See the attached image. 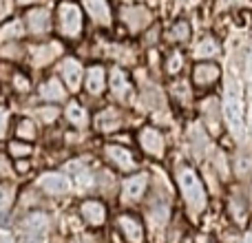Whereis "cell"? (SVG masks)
Masks as SVG:
<instances>
[{
    "label": "cell",
    "instance_id": "obj_1",
    "mask_svg": "<svg viewBox=\"0 0 252 243\" xmlns=\"http://www.w3.org/2000/svg\"><path fill=\"white\" fill-rule=\"evenodd\" d=\"M175 182H177L179 195H182L186 210L190 214H201L208 208V192L201 182V177L197 175V170L188 164H177L175 168Z\"/></svg>",
    "mask_w": 252,
    "mask_h": 243
},
{
    "label": "cell",
    "instance_id": "obj_2",
    "mask_svg": "<svg viewBox=\"0 0 252 243\" xmlns=\"http://www.w3.org/2000/svg\"><path fill=\"white\" fill-rule=\"evenodd\" d=\"M58 20H60V31L66 38H75L82 31V11L73 2H62L58 9Z\"/></svg>",
    "mask_w": 252,
    "mask_h": 243
},
{
    "label": "cell",
    "instance_id": "obj_3",
    "mask_svg": "<svg viewBox=\"0 0 252 243\" xmlns=\"http://www.w3.org/2000/svg\"><path fill=\"white\" fill-rule=\"evenodd\" d=\"M49 232V217L42 213H33L25 219L22 223V235H25L27 243H42L47 239Z\"/></svg>",
    "mask_w": 252,
    "mask_h": 243
},
{
    "label": "cell",
    "instance_id": "obj_4",
    "mask_svg": "<svg viewBox=\"0 0 252 243\" xmlns=\"http://www.w3.org/2000/svg\"><path fill=\"white\" fill-rule=\"evenodd\" d=\"M219 78H221V69H219V64H215V62H199V64H195V69H192V82L199 89L215 87V84L219 82Z\"/></svg>",
    "mask_w": 252,
    "mask_h": 243
},
{
    "label": "cell",
    "instance_id": "obj_5",
    "mask_svg": "<svg viewBox=\"0 0 252 243\" xmlns=\"http://www.w3.org/2000/svg\"><path fill=\"white\" fill-rule=\"evenodd\" d=\"M139 146L151 157H161L166 151V139H164V135H161V130L153 128V126H146V128H142V133H139Z\"/></svg>",
    "mask_w": 252,
    "mask_h": 243
},
{
    "label": "cell",
    "instance_id": "obj_6",
    "mask_svg": "<svg viewBox=\"0 0 252 243\" xmlns=\"http://www.w3.org/2000/svg\"><path fill=\"white\" fill-rule=\"evenodd\" d=\"M146 186H148V175L139 173V175H133L124 182L122 186V201L124 204H135L144 197L146 192Z\"/></svg>",
    "mask_w": 252,
    "mask_h": 243
},
{
    "label": "cell",
    "instance_id": "obj_7",
    "mask_svg": "<svg viewBox=\"0 0 252 243\" xmlns=\"http://www.w3.org/2000/svg\"><path fill=\"white\" fill-rule=\"evenodd\" d=\"M118 226L128 243H144V226L137 217H133V214H122V217L118 219Z\"/></svg>",
    "mask_w": 252,
    "mask_h": 243
},
{
    "label": "cell",
    "instance_id": "obj_8",
    "mask_svg": "<svg viewBox=\"0 0 252 243\" xmlns=\"http://www.w3.org/2000/svg\"><path fill=\"white\" fill-rule=\"evenodd\" d=\"M106 157H109V161L115 166V168L124 170V173H130V170H135V157L133 152L128 151V148L124 146H106Z\"/></svg>",
    "mask_w": 252,
    "mask_h": 243
},
{
    "label": "cell",
    "instance_id": "obj_9",
    "mask_svg": "<svg viewBox=\"0 0 252 243\" xmlns=\"http://www.w3.org/2000/svg\"><path fill=\"white\" fill-rule=\"evenodd\" d=\"M84 9L97 25H111V7L106 0H84Z\"/></svg>",
    "mask_w": 252,
    "mask_h": 243
},
{
    "label": "cell",
    "instance_id": "obj_10",
    "mask_svg": "<svg viewBox=\"0 0 252 243\" xmlns=\"http://www.w3.org/2000/svg\"><path fill=\"white\" fill-rule=\"evenodd\" d=\"M62 78L69 84L71 91H78L80 84H82V64L78 60H73V58L64 60V64H62Z\"/></svg>",
    "mask_w": 252,
    "mask_h": 243
},
{
    "label": "cell",
    "instance_id": "obj_11",
    "mask_svg": "<svg viewBox=\"0 0 252 243\" xmlns=\"http://www.w3.org/2000/svg\"><path fill=\"white\" fill-rule=\"evenodd\" d=\"M122 18H124V22H126V25H128L133 31H142L144 27L151 22V13H148V9H144V7L124 9Z\"/></svg>",
    "mask_w": 252,
    "mask_h": 243
},
{
    "label": "cell",
    "instance_id": "obj_12",
    "mask_svg": "<svg viewBox=\"0 0 252 243\" xmlns=\"http://www.w3.org/2000/svg\"><path fill=\"white\" fill-rule=\"evenodd\" d=\"M40 188H44V190L51 192V195H64L71 186H69V179H66L64 175L51 173V175L40 177Z\"/></svg>",
    "mask_w": 252,
    "mask_h": 243
},
{
    "label": "cell",
    "instance_id": "obj_13",
    "mask_svg": "<svg viewBox=\"0 0 252 243\" xmlns=\"http://www.w3.org/2000/svg\"><path fill=\"white\" fill-rule=\"evenodd\" d=\"M82 217L87 219L89 226H102L106 219V208L100 201H84L82 204Z\"/></svg>",
    "mask_w": 252,
    "mask_h": 243
},
{
    "label": "cell",
    "instance_id": "obj_14",
    "mask_svg": "<svg viewBox=\"0 0 252 243\" xmlns=\"http://www.w3.org/2000/svg\"><path fill=\"white\" fill-rule=\"evenodd\" d=\"M226 120L230 124V128L235 133H241V106H239V97L235 93H228V100H226Z\"/></svg>",
    "mask_w": 252,
    "mask_h": 243
},
{
    "label": "cell",
    "instance_id": "obj_15",
    "mask_svg": "<svg viewBox=\"0 0 252 243\" xmlns=\"http://www.w3.org/2000/svg\"><path fill=\"white\" fill-rule=\"evenodd\" d=\"M111 91H113L115 97H128L130 95V82L126 78L124 71L120 69H113L111 71Z\"/></svg>",
    "mask_w": 252,
    "mask_h": 243
},
{
    "label": "cell",
    "instance_id": "obj_16",
    "mask_svg": "<svg viewBox=\"0 0 252 243\" xmlns=\"http://www.w3.org/2000/svg\"><path fill=\"white\" fill-rule=\"evenodd\" d=\"M120 126H122V115H120V111L106 109L97 115V128L104 130V133H111V130L120 128Z\"/></svg>",
    "mask_w": 252,
    "mask_h": 243
},
{
    "label": "cell",
    "instance_id": "obj_17",
    "mask_svg": "<svg viewBox=\"0 0 252 243\" xmlns=\"http://www.w3.org/2000/svg\"><path fill=\"white\" fill-rule=\"evenodd\" d=\"M104 69L102 66H91V69L87 71V91L93 93V95H100L102 91H104Z\"/></svg>",
    "mask_w": 252,
    "mask_h": 243
},
{
    "label": "cell",
    "instance_id": "obj_18",
    "mask_svg": "<svg viewBox=\"0 0 252 243\" xmlns=\"http://www.w3.org/2000/svg\"><path fill=\"white\" fill-rule=\"evenodd\" d=\"M27 22H29V29L33 33H44L49 29V22H51V16L44 9H35V11H29L27 16Z\"/></svg>",
    "mask_w": 252,
    "mask_h": 243
},
{
    "label": "cell",
    "instance_id": "obj_19",
    "mask_svg": "<svg viewBox=\"0 0 252 243\" xmlns=\"http://www.w3.org/2000/svg\"><path fill=\"white\" fill-rule=\"evenodd\" d=\"M60 51H62V47H60L58 42L42 44V47H35V49H33V62H35L38 66H42V64H47V62H51Z\"/></svg>",
    "mask_w": 252,
    "mask_h": 243
},
{
    "label": "cell",
    "instance_id": "obj_20",
    "mask_svg": "<svg viewBox=\"0 0 252 243\" xmlns=\"http://www.w3.org/2000/svg\"><path fill=\"white\" fill-rule=\"evenodd\" d=\"M40 95L44 97V100L49 102H56V100H62L64 97V87H62L58 80H47V82L42 84V89H40Z\"/></svg>",
    "mask_w": 252,
    "mask_h": 243
},
{
    "label": "cell",
    "instance_id": "obj_21",
    "mask_svg": "<svg viewBox=\"0 0 252 243\" xmlns=\"http://www.w3.org/2000/svg\"><path fill=\"white\" fill-rule=\"evenodd\" d=\"M188 38H190V25H188L186 20H179L173 25V29L168 31V40L175 44H184L188 42Z\"/></svg>",
    "mask_w": 252,
    "mask_h": 243
},
{
    "label": "cell",
    "instance_id": "obj_22",
    "mask_svg": "<svg viewBox=\"0 0 252 243\" xmlns=\"http://www.w3.org/2000/svg\"><path fill=\"white\" fill-rule=\"evenodd\" d=\"M217 53H219V44H217L215 38H204L195 49V56L201 58V60H206V58H215Z\"/></svg>",
    "mask_w": 252,
    "mask_h": 243
},
{
    "label": "cell",
    "instance_id": "obj_23",
    "mask_svg": "<svg viewBox=\"0 0 252 243\" xmlns=\"http://www.w3.org/2000/svg\"><path fill=\"white\" fill-rule=\"evenodd\" d=\"M66 118L73 126H78V128H82V126H87V111L82 109L80 104H69V109H66Z\"/></svg>",
    "mask_w": 252,
    "mask_h": 243
},
{
    "label": "cell",
    "instance_id": "obj_24",
    "mask_svg": "<svg viewBox=\"0 0 252 243\" xmlns=\"http://www.w3.org/2000/svg\"><path fill=\"white\" fill-rule=\"evenodd\" d=\"M184 66V53L182 51H170L166 58V73L168 75H177Z\"/></svg>",
    "mask_w": 252,
    "mask_h": 243
},
{
    "label": "cell",
    "instance_id": "obj_25",
    "mask_svg": "<svg viewBox=\"0 0 252 243\" xmlns=\"http://www.w3.org/2000/svg\"><path fill=\"white\" fill-rule=\"evenodd\" d=\"M22 33L20 29V22H9L7 27H2L0 29V40H9V38H18V35Z\"/></svg>",
    "mask_w": 252,
    "mask_h": 243
},
{
    "label": "cell",
    "instance_id": "obj_26",
    "mask_svg": "<svg viewBox=\"0 0 252 243\" xmlns=\"http://www.w3.org/2000/svg\"><path fill=\"white\" fill-rule=\"evenodd\" d=\"M9 148H11V152L16 157H25V155H29V152H31L29 144H20V142H11V146H9Z\"/></svg>",
    "mask_w": 252,
    "mask_h": 243
},
{
    "label": "cell",
    "instance_id": "obj_27",
    "mask_svg": "<svg viewBox=\"0 0 252 243\" xmlns=\"http://www.w3.org/2000/svg\"><path fill=\"white\" fill-rule=\"evenodd\" d=\"M18 133H20L22 137H27V139H29V137H33V133H35V128H33V122L25 120V122H22V124H20V128H18Z\"/></svg>",
    "mask_w": 252,
    "mask_h": 243
},
{
    "label": "cell",
    "instance_id": "obj_28",
    "mask_svg": "<svg viewBox=\"0 0 252 243\" xmlns=\"http://www.w3.org/2000/svg\"><path fill=\"white\" fill-rule=\"evenodd\" d=\"M9 201H11V190H9V188H0V213L7 210Z\"/></svg>",
    "mask_w": 252,
    "mask_h": 243
},
{
    "label": "cell",
    "instance_id": "obj_29",
    "mask_svg": "<svg viewBox=\"0 0 252 243\" xmlns=\"http://www.w3.org/2000/svg\"><path fill=\"white\" fill-rule=\"evenodd\" d=\"M38 115L44 122H53V120H56V115H58V109H53V106H51V109H40Z\"/></svg>",
    "mask_w": 252,
    "mask_h": 243
},
{
    "label": "cell",
    "instance_id": "obj_30",
    "mask_svg": "<svg viewBox=\"0 0 252 243\" xmlns=\"http://www.w3.org/2000/svg\"><path fill=\"white\" fill-rule=\"evenodd\" d=\"M11 11V0H0V20Z\"/></svg>",
    "mask_w": 252,
    "mask_h": 243
},
{
    "label": "cell",
    "instance_id": "obj_31",
    "mask_svg": "<svg viewBox=\"0 0 252 243\" xmlns=\"http://www.w3.org/2000/svg\"><path fill=\"white\" fill-rule=\"evenodd\" d=\"M4 128H7V113L0 109V137L4 135Z\"/></svg>",
    "mask_w": 252,
    "mask_h": 243
},
{
    "label": "cell",
    "instance_id": "obj_32",
    "mask_svg": "<svg viewBox=\"0 0 252 243\" xmlns=\"http://www.w3.org/2000/svg\"><path fill=\"white\" fill-rule=\"evenodd\" d=\"M0 243H13V237L9 235V232L0 230Z\"/></svg>",
    "mask_w": 252,
    "mask_h": 243
},
{
    "label": "cell",
    "instance_id": "obj_33",
    "mask_svg": "<svg viewBox=\"0 0 252 243\" xmlns=\"http://www.w3.org/2000/svg\"><path fill=\"white\" fill-rule=\"evenodd\" d=\"M197 243H215L210 237H197Z\"/></svg>",
    "mask_w": 252,
    "mask_h": 243
},
{
    "label": "cell",
    "instance_id": "obj_34",
    "mask_svg": "<svg viewBox=\"0 0 252 243\" xmlns=\"http://www.w3.org/2000/svg\"><path fill=\"white\" fill-rule=\"evenodd\" d=\"M241 243H252V232H248V235L244 237V241H241Z\"/></svg>",
    "mask_w": 252,
    "mask_h": 243
},
{
    "label": "cell",
    "instance_id": "obj_35",
    "mask_svg": "<svg viewBox=\"0 0 252 243\" xmlns=\"http://www.w3.org/2000/svg\"><path fill=\"white\" fill-rule=\"evenodd\" d=\"M18 2H22V4H29V2H38V0H18Z\"/></svg>",
    "mask_w": 252,
    "mask_h": 243
},
{
    "label": "cell",
    "instance_id": "obj_36",
    "mask_svg": "<svg viewBox=\"0 0 252 243\" xmlns=\"http://www.w3.org/2000/svg\"><path fill=\"white\" fill-rule=\"evenodd\" d=\"M4 168H7V166H4V164H2V161H0V173H2V170H4Z\"/></svg>",
    "mask_w": 252,
    "mask_h": 243
}]
</instances>
